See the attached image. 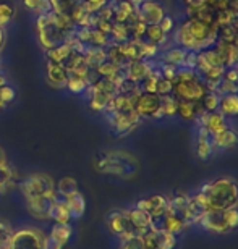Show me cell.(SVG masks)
Returning a JSON list of instances; mask_svg holds the SVG:
<instances>
[{
    "label": "cell",
    "instance_id": "cell-1",
    "mask_svg": "<svg viewBox=\"0 0 238 249\" xmlns=\"http://www.w3.org/2000/svg\"><path fill=\"white\" fill-rule=\"evenodd\" d=\"M200 191L204 194L209 211H227L238 207V183L234 178H217L204 185Z\"/></svg>",
    "mask_w": 238,
    "mask_h": 249
},
{
    "label": "cell",
    "instance_id": "cell-2",
    "mask_svg": "<svg viewBox=\"0 0 238 249\" xmlns=\"http://www.w3.org/2000/svg\"><path fill=\"white\" fill-rule=\"evenodd\" d=\"M206 92L204 78L195 68L177 70L175 78L172 79V96L177 101H201Z\"/></svg>",
    "mask_w": 238,
    "mask_h": 249
},
{
    "label": "cell",
    "instance_id": "cell-3",
    "mask_svg": "<svg viewBox=\"0 0 238 249\" xmlns=\"http://www.w3.org/2000/svg\"><path fill=\"white\" fill-rule=\"evenodd\" d=\"M94 165L97 172L120 178H131L138 170L136 159L125 151H107L97 154Z\"/></svg>",
    "mask_w": 238,
    "mask_h": 249
},
{
    "label": "cell",
    "instance_id": "cell-4",
    "mask_svg": "<svg viewBox=\"0 0 238 249\" xmlns=\"http://www.w3.org/2000/svg\"><path fill=\"white\" fill-rule=\"evenodd\" d=\"M36 33H37V41L44 51H51V49L60 46V44L67 42L68 37H70V34L63 31L60 24L57 23L55 13L52 10L37 17Z\"/></svg>",
    "mask_w": 238,
    "mask_h": 249
},
{
    "label": "cell",
    "instance_id": "cell-5",
    "mask_svg": "<svg viewBox=\"0 0 238 249\" xmlns=\"http://www.w3.org/2000/svg\"><path fill=\"white\" fill-rule=\"evenodd\" d=\"M202 228L214 233H227L238 227V209H227V211H207L201 217Z\"/></svg>",
    "mask_w": 238,
    "mask_h": 249
},
{
    "label": "cell",
    "instance_id": "cell-6",
    "mask_svg": "<svg viewBox=\"0 0 238 249\" xmlns=\"http://www.w3.org/2000/svg\"><path fill=\"white\" fill-rule=\"evenodd\" d=\"M24 199L39 197V196H54L57 194L55 183H54L52 177L46 175V173H33L28 175L19 185Z\"/></svg>",
    "mask_w": 238,
    "mask_h": 249
},
{
    "label": "cell",
    "instance_id": "cell-7",
    "mask_svg": "<svg viewBox=\"0 0 238 249\" xmlns=\"http://www.w3.org/2000/svg\"><path fill=\"white\" fill-rule=\"evenodd\" d=\"M44 233L37 228H21L13 231L8 249H44Z\"/></svg>",
    "mask_w": 238,
    "mask_h": 249
},
{
    "label": "cell",
    "instance_id": "cell-8",
    "mask_svg": "<svg viewBox=\"0 0 238 249\" xmlns=\"http://www.w3.org/2000/svg\"><path fill=\"white\" fill-rule=\"evenodd\" d=\"M135 112L140 118H161V96L156 92H140L135 99Z\"/></svg>",
    "mask_w": 238,
    "mask_h": 249
},
{
    "label": "cell",
    "instance_id": "cell-9",
    "mask_svg": "<svg viewBox=\"0 0 238 249\" xmlns=\"http://www.w3.org/2000/svg\"><path fill=\"white\" fill-rule=\"evenodd\" d=\"M106 223H107V228L110 230V233H113V235L118 236L120 240H127V238L138 235L135 231V228H133V225L130 223L127 211L109 212L106 217Z\"/></svg>",
    "mask_w": 238,
    "mask_h": 249
},
{
    "label": "cell",
    "instance_id": "cell-10",
    "mask_svg": "<svg viewBox=\"0 0 238 249\" xmlns=\"http://www.w3.org/2000/svg\"><path fill=\"white\" fill-rule=\"evenodd\" d=\"M107 120L117 134H128L133 128L138 126L140 115L135 112V108L123 112H107Z\"/></svg>",
    "mask_w": 238,
    "mask_h": 249
},
{
    "label": "cell",
    "instance_id": "cell-11",
    "mask_svg": "<svg viewBox=\"0 0 238 249\" xmlns=\"http://www.w3.org/2000/svg\"><path fill=\"white\" fill-rule=\"evenodd\" d=\"M136 17L145 24H159L165 13H164V7L156 0H143V3L136 8Z\"/></svg>",
    "mask_w": 238,
    "mask_h": 249
},
{
    "label": "cell",
    "instance_id": "cell-12",
    "mask_svg": "<svg viewBox=\"0 0 238 249\" xmlns=\"http://www.w3.org/2000/svg\"><path fill=\"white\" fill-rule=\"evenodd\" d=\"M55 197H57V194H54V196H39V197L26 199L28 212L31 213L34 218L47 220L49 211H51V206H52V202L55 201Z\"/></svg>",
    "mask_w": 238,
    "mask_h": 249
},
{
    "label": "cell",
    "instance_id": "cell-13",
    "mask_svg": "<svg viewBox=\"0 0 238 249\" xmlns=\"http://www.w3.org/2000/svg\"><path fill=\"white\" fill-rule=\"evenodd\" d=\"M152 227H156L162 231L172 233V235L177 236L188 227V223L183 220L182 217H178V215H175V213L167 211L161 218H157V220L152 222Z\"/></svg>",
    "mask_w": 238,
    "mask_h": 249
},
{
    "label": "cell",
    "instance_id": "cell-14",
    "mask_svg": "<svg viewBox=\"0 0 238 249\" xmlns=\"http://www.w3.org/2000/svg\"><path fill=\"white\" fill-rule=\"evenodd\" d=\"M136 207L143 209L145 212H147L149 215L152 217V222L157 220V218H161L164 213L167 212L168 209V199L164 197V196H151L147 199H141V201H138Z\"/></svg>",
    "mask_w": 238,
    "mask_h": 249
},
{
    "label": "cell",
    "instance_id": "cell-15",
    "mask_svg": "<svg viewBox=\"0 0 238 249\" xmlns=\"http://www.w3.org/2000/svg\"><path fill=\"white\" fill-rule=\"evenodd\" d=\"M200 122V126H204L207 131L211 133V136L214 138L216 134L222 133L224 129L227 128V122H225V117L222 115L220 112H204L201 113L200 117L196 118Z\"/></svg>",
    "mask_w": 238,
    "mask_h": 249
},
{
    "label": "cell",
    "instance_id": "cell-16",
    "mask_svg": "<svg viewBox=\"0 0 238 249\" xmlns=\"http://www.w3.org/2000/svg\"><path fill=\"white\" fill-rule=\"evenodd\" d=\"M214 139H212L211 133L207 131L204 126H200L198 128V139H196V152H198V157L201 160H207L212 152H214Z\"/></svg>",
    "mask_w": 238,
    "mask_h": 249
},
{
    "label": "cell",
    "instance_id": "cell-17",
    "mask_svg": "<svg viewBox=\"0 0 238 249\" xmlns=\"http://www.w3.org/2000/svg\"><path fill=\"white\" fill-rule=\"evenodd\" d=\"M127 212H128V218H130V223L138 235H143V233L147 231L152 227V217L147 212L143 211V209L133 207Z\"/></svg>",
    "mask_w": 238,
    "mask_h": 249
},
{
    "label": "cell",
    "instance_id": "cell-18",
    "mask_svg": "<svg viewBox=\"0 0 238 249\" xmlns=\"http://www.w3.org/2000/svg\"><path fill=\"white\" fill-rule=\"evenodd\" d=\"M46 76H47L49 84H52L54 88H65L70 73H68V70L63 67V65L47 62Z\"/></svg>",
    "mask_w": 238,
    "mask_h": 249
},
{
    "label": "cell",
    "instance_id": "cell-19",
    "mask_svg": "<svg viewBox=\"0 0 238 249\" xmlns=\"http://www.w3.org/2000/svg\"><path fill=\"white\" fill-rule=\"evenodd\" d=\"M123 71H125V76L128 79H131V81H135V83H140L141 79H145L147 74L152 71V70L147 60H131L127 67H123Z\"/></svg>",
    "mask_w": 238,
    "mask_h": 249
},
{
    "label": "cell",
    "instance_id": "cell-20",
    "mask_svg": "<svg viewBox=\"0 0 238 249\" xmlns=\"http://www.w3.org/2000/svg\"><path fill=\"white\" fill-rule=\"evenodd\" d=\"M177 113L183 120H196L204 113L201 101H177Z\"/></svg>",
    "mask_w": 238,
    "mask_h": 249
},
{
    "label": "cell",
    "instance_id": "cell-21",
    "mask_svg": "<svg viewBox=\"0 0 238 249\" xmlns=\"http://www.w3.org/2000/svg\"><path fill=\"white\" fill-rule=\"evenodd\" d=\"M49 218L55 220V223H70L72 222V213L67 207L65 197H60L57 194L55 201L52 202L51 211H49Z\"/></svg>",
    "mask_w": 238,
    "mask_h": 249
},
{
    "label": "cell",
    "instance_id": "cell-22",
    "mask_svg": "<svg viewBox=\"0 0 238 249\" xmlns=\"http://www.w3.org/2000/svg\"><path fill=\"white\" fill-rule=\"evenodd\" d=\"M72 52H73L72 44L67 41V42L60 44V46L51 49V51H46V57H47V62L63 65L67 62V58L72 55Z\"/></svg>",
    "mask_w": 238,
    "mask_h": 249
},
{
    "label": "cell",
    "instance_id": "cell-23",
    "mask_svg": "<svg viewBox=\"0 0 238 249\" xmlns=\"http://www.w3.org/2000/svg\"><path fill=\"white\" fill-rule=\"evenodd\" d=\"M212 139H214V146L219 149H234L238 146V133L229 126H227L222 133L216 134Z\"/></svg>",
    "mask_w": 238,
    "mask_h": 249
},
{
    "label": "cell",
    "instance_id": "cell-24",
    "mask_svg": "<svg viewBox=\"0 0 238 249\" xmlns=\"http://www.w3.org/2000/svg\"><path fill=\"white\" fill-rule=\"evenodd\" d=\"M65 202H67V207L68 211L72 213V218H79L83 217L84 211H86V199L81 193H75L72 196L65 197Z\"/></svg>",
    "mask_w": 238,
    "mask_h": 249
},
{
    "label": "cell",
    "instance_id": "cell-25",
    "mask_svg": "<svg viewBox=\"0 0 238 249\" xmlns=\"http://www.w3.org/2000/svg\"><path fill=\"white\" fill-rule=\"evenodd\" d=\"M219 112L224 117H237L238 115V92L220 96Z\"/></svg>",
    "mask_w": 238,
    "mask_h": 249
},
{
    "label": "cell",
    "instance_id": "cell-26",
    "mask_svg": "<svg viewBox=\"0 0 238 249\" xmlns=\"http://www.w3.org/2000/svg\"><path fill=\"white\" fill-rule=\"evenodd\" d=\"M52 240H55L62 245H68V241L72 240L73 236V227L70 223H55L51 230V235Z\"/></svg>",
    "mask_w": 238,
    "mask_h": 249
},
{
    "label": "cell",
    "instance_id": "cell-27",
    "mask_svg": "<svg viewBox=\"0 0 238 249\" xmlns=\"http://www.w3.org/2000/svg\"><path fill=\"white\" fill-rule=\"evenodd\" d=\"M141 238H143V243H145L146 249H161L164 231L159 230V228H156V227H151L149 230L143 233Z\"/></svg>",
    "mask_w": 238,
    "mask_h": 249
},
{
    "label": "cell",
    "instance_id": "cell-28",
    "mask_svg": "<svg viewBox=\"0 0 238 249\" xmlns=\"http://www.w3.org/2000/svg\"><path fill=\"white\" fill-rule=\"evenodd\" d=\"M186 49L183 47H172L168 49V51H165V53H164L162 60L164 63L167 65H173V67H183V62H185V57H186Z\"/></svg>",
    "mask_w": 238,
    "mask_h": 249
},
{
    "label": "cell",
    "instance_id": "cell-29",
    "mask_svg": "<svg viewBox=\"0 0 238 249\" xmlns=\"http://www.w3.org/2000/svg\"><path fill=\"white\" fill-rule=\"evenodd\" d=\"M94 71H96V74L99 78H113L117 76V74H120L123 71V67H120V65L113 63L110 60H104L97 65L96 68H94Z\"/></svg>",
    "mask_w": 238,
    "mask_h": 249
},
{
    "label": "cell",
    "instance_id": "cell-30",
    "mask_svg": "<svg viewBox=\"0 0 238 249\" xmlns=\"http://www.w3.org/2000/svg\"><path fill=\"white\" fill-rule=\"evenodd\" d=\"M55 191L60 197H68V196H72V194L78 193V183H76L75 178L65 177L57 183Z\"/></svg>",
    "mask_w": 238,
    "mask_h": 249
},
{
    "label": "cell",
    "instance_id": "cell-31",
    "mask_svg": "<svg viewBox=\"0 0 238 249\" xmlns=\"http://www.w3.org/2000/svg\"><path fill=\"white\" fill-rule=\"evenodd\" d=\"M145 36L147 39V42L154 44V46H161L165 41V33L162 31L159 24H146Z\"/></svg>",
    "mask_w": 238,
    "mask_h": 249
},
{
    "label": "cell",
    "instance_id": "cell-32",
    "mask_svg": "<svg viewBox=\"0 0 238 249\" xmlns=\"http://www.w3.org/2000/svg\"><path fill=\"white\" fill-rule=\"evenodd\" d=\"M51 8L55 13L62 15H70V12L76 7L78 3H81V0H49Z\"/></svg>",
    "mask_w": 238,
    "mask_h": 249
},
{
    "label": "cell",
    "instance_id": "cell-33",
    "mask_svg": "<svg viewBox=\"0 0 238 249\" xmlns=\"http://www.w3.org/2000/svg\"><path fill=\"white\" fill-rule=\"evenodd\" d=\"M23 5H24V8L29 10V12L36 13L37 17L52 10L49 0H23Z\"/></svg>",
    "mask_w": 238,
    "mask_h": 249
},
{
    "label": "cell",
    "instance_id": "cell-34",
    "mask_svg": "<svg viewBox=\"0 0 238 249\" xmlns=\"http://www.w3.org/2000/svg\"><path fill=\"white\" fill-rule=\"evenodd\" d=\"M202 108L204 112H214L219 110V104H220V96L216 91H207L206 96L201 99Z\"/></svg>",
    "mask_w": 238,
    "mask_h": 249
},
{
    "label": "cell",
    "instance_id": "cell-35",
    "mask_svg": "<svg viewBox=\"0 0 238 249\" xmlns=\"http://www.w3.org/2000/svg\"><path fill=\"white\" fill-rule=\"evenodd\" d=\"M161 112L164 117H172L177 113V99L172 94L161 96Z\"/></svg>",
    "mask_w": 238,
    "mask_h": 249
},
{
    "label": "cell",
    "instance_id": "cell-36",
    "mask_svg": "<svg viewBox=\"0 0 238 249\" xmlns=\"http://www.w3.org/2000/svg\"><path fill=\"white\" fill-rule=\"evenodd\" d=\"M65 88L70 89V91L75 92V94H81V92H84L89 88V83L86 81V79H83V78H79V76H75V74H70V76H68V81H67Z\"/></svg>",
    "mask_w": 238,
    "mask_h": 249
},
{
    "label": "cell",
    "instance_id": "cell-37",
    "mask_svg": "<svg viewBox=\"0 0 238 249\" xmlns=\"http://www.w3.org/2000/svg\"><path fill=\"white\" fill-rule=\"evenodd\" d=\"M13 181V168L7 162L0 163V191L10 188Z\"/></svg>",
    "mask_w": 238,
    "mask_h": 249
},
{
    "label": "cell",
    "instance_id": "cell-38",
    "mask_svg": "<svg viewBox=\"0 0 238 249\" xmlns=\"http://www.w3.org/2000/svg\"><path fill=\"white\" fill-rule=\"evenodd\" d=\"M15 15V7L10 2H0V28L7 26Z\"/></svg>",
    "mask_w": 238,
    "mask_h": 249
},
{
    "label": "cell",
    "instance_id": "cell-39",
    "mask_svg": "<svg viewBox=\"0 0 238 249\" xmlns=\"http://www.w3.org/2000/svg\"><path fill=\"white\" fill-rule=\"evenodd\" d=\"M13 230L7 222L0 220V249H8L10 240H12Z\"/></svg>",
    "mask_w": 238,
    "mask_h": 249
},
{
    "label": "cell",
    "instance_id": "cell-40",
    "mask_svg": "<svg viewBox=\"0 0 238 249\" xmlns=\"http://www.w3.org/2000/svg\"><path fill=\"white\" fill-rule=\"evenodd\" d=\"M120 249H146V248H145V243H143L141 235H135V236L127 238V240H122Z\"/></svg>",
    "mask_w": 238,
    "mask_h": 249
},
{
    "label": "cell",
    "instance_id": "cell-41",
    "mask_svg": "<svg viewBox=\"0 0 238 249\" xmlns=\"http://www.w3.org/2000/svg\"><path fill=\"white\" fill-rule=\"evenodd\" d=\"M15 97H17V92H15V89L10 86V84L5 83L3 86H0V101H2L5 106L15 101Z\"/></svg>",
    "mask_w": 238,
    "mask_h": 249
},
{
    "label": "cell",
    "instance_id": "cell-42",
    "mask_svg": "<svg viewBox=\"0 0 238 249\" xmlns=\"http://www.w3.org/2000/svg\"><path fill=\"white\" fill-rule=\"evenodd\" d=\"M156 94L157 96H168V94H172V81H168V79L162 78V76L159 78Z\"/></svg>",
    "mask_w": 238,
    "mask_h": 249
},
{
    "label": "cell",
    "instance_id": "cell-43",
    "mask_svg": "<svg viewBox=\"0 0 238 249\" xmlns=\"http://www.w3.org/2000/svg\"><path fill=\"white\" fill-rule=\"evenodd\" d=\"M81 2H83L84 5H86V8L89 10V12L97 13L99 10L106 7L109 0H81Z\"/></svg>",
    "mask_w": 238,
    "mask_h": 249
},
{
    "label": "cell",
    "instance_id": "cell-44",
    "mask_svg": "<svg viewBox=\"0 0 238 249\" xmlns=\"http://www.w3.org/2000/svg\"><path fill=\"white\" fill-rule=\"evenodd\" d=\"M44 249H67V245H62L51 236H44Z\"/></svg>",
    "mask_w": 238,
    "mask_h": 249
},
{
    "label": "cell",
    "instance_id": "cell-45",
    "mask_svg": "<svg viewBox=\"0 0 238 249\" xmlns=\"http://www.w3.org/2000/svg\"><path fill=\"white\" fill-rule=\"evenodd\" d=\"M159 26H161V29L165 34H168L173 29V26H175V23H173V19L170 17H164L162 18V21L159 23Z\"/></svg>",
    "mask_w": 238,
    "mask_h": 249
},
{
    "label": "cell",
    "instance_id": "cell-46",
    "mask_svg": "<svg viewBox=\"0 0 238 249\" xmlns=\"http://www.w3.org/2000/svg\"><path fill=\"white\" fill-rule=\"evenodd\" d=\"M185 2H186L188 10H196L201 7H206V5L209 3V0H185Z\"/></svg>",
    "mask_w": 238,
    "mask_h": 249
},
{
    "label": "cell",
    "instance_id": "cell-47",
    "mask_svg": "<svg viewBox=\"0 0 238 249\" xmlns=\"http://www.w3.org/2000/svg\"><path fill=\"white\" fill-rule=\"evenodd\" d=\"M232 28H234V46L238 49V17L232 23Z\"/></svg>",
    "mask_w": 238,
    "mask_h": 249
},
{
    "label": "cell",
    "instance_id": "cell-48",
    "mask_svg": "<svg viewBox=\"0 0 238 249\" xmlns=\"http://www.w3.org/2000/svg\"><path fill=\"white\" fill-rule=\"evenodd\" d=\"M3 44H5V31H3V28H0V52H2V49H3Z\"/></svg>",
    "mask_w": 238,
    "mask_h": 249
},
{
    "label": "cell",
    "instance_id": "cell-49",
    "mask_svg": "<svg viewBox=\"0 0 238 249\" xmlns=\"http://www.w3.org/2000/svg\"><path fill=\"white\" fill-rule=\"evenodd\" d=\"M7 162V159H5V152L2 151V147H0V163Z\"/></svg>",
    "mask_w": 238,
    "mask_h": 249
},
{
    "label": "cell",
    "instance_id": "cell-50",
    "mask_svg": "<svg viewBox=\"0 0 238 249\" xmlns=\"http://www.w3.org/2000/svg\"><path fill=\"white\" fill-rule=\"evenodd\" d=\"M237 70H238V67H237Z\"/></svg>",
    "mask_w": 238,
    "mask_h": 249
}]
</instances>
